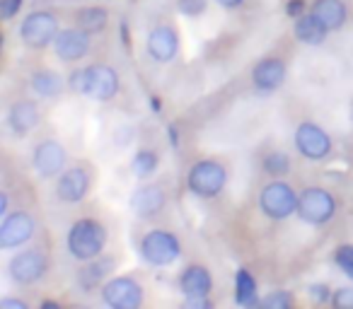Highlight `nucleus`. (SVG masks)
<instances>
[{
	"instance_id": "obj_11",
	"label": "nucleus",
	"mask_w": 353,
	"mask_h": 309,
	"mask_svg": "<svg viewBox=\"0 0 353 309\" xmlns=\"http://www.w3.org/2000/svg\"><path fill=\"white\" fill-rule=\"evenodd\" d=\"M170 193H172L170 184H167L165 179H152V182L145 179V182L131 193L128 206H131L133 215H136L138 220H155V217H160L162 213L167 211V206H170Z\"/></svg>"
},
{
	"instance_id": "obj_28",
	"label": "nucleus",
	"mask_w": 353,
	"mask_h": 309,
	"mask_svg": "<svg viewBox=\"0 0 353 309\" xmlns=\"http://www.w3.org/2000/svg\"><path fill=\"white\" fill-rule=\"evenodd\" d=\"M259 307L264 309H290L295 307V295L288 290H271L259 299Z\"/></svg>"
},
{
	"instance_id": "obj_2",
	"label": "nucleus",
	"mask_w": 353,
	"mask_h": 309,
	"mask_svg": "<svg viewBox=\"0 0 353 309\" xmlns=\"http://www.w3.org/2000/svg\"><path fill=\"white\" fill-rule=\"evenodd\" d=\"M68 89L94 102H112L121 89V75L109 63H90L68 75Z\"/></svg>"
},
{
	"instance_id": "obj_22",
	"label": "nucleus",
	"mask_w": 353,
	"mask_h": 309,
	"mask_svg": "<svg viewBox=\"0 0 353 309\" xmlns=\"http://www.w3.org/2000/svg\"><path fill=\"white\" fill-rule=\"evenodd\" d=\"M310 12L327 27V32H339L348 22V6L343 0H312Z\"/></svg>"
},
{
	"instance_id": "obj_16",
	"label": "nucleus",
	"mask_w": 353,
	"mask_h": 309,
	"mask_svg": "<svg viewBox=\"0 0 353 309\" xmlns=\"http://www.w3.org/2000/svg\"><path fill=\"white\" fill-rule=\"evenodd\" d=\"M145 51L155 63H172L179 54V30L174 22H157L150 27Z\"/></svg>"
},
{
	"instance_id": "obj_8",
	"label": "nucleus",
	"mask_w": 353,
	"mask_h": 309,
	"mask_svg": "<svg viewBox=\"0 0 353 309\" xmlns=\"http://www.w3.org/2000/svg\"><path fill=\"white\" fill-rule=\"evenodd\" d=\"M256 206H259V213L266 220L283 222L293 217L295 211H298V191L285 179H271L259 189Z\"/></svg>"
},
{
	"instance_id": "obj_38",
	"label": "nucleus",
	"mask_w": 353,
	"mask_h": 309,
	"mask_svg": "<svg viewBox=\"0 0 353 309\" xmlns=\"http://www.w3.org/2000/svg\"><path fill=\"white\" fill-rule=\"evenodd\" d=\"M213 3L221 6V8H225V10H237V8L245 6V0H213Z\"/></svg>"
},
{
	"instance_id": "obj_31",
	"label": "nucleus",
	"mask_w": 353,
	"mask_h": 309,
	"mask_svg": "<svg viewBox=\"0 0 353 309\" xmlns=\"http://www.w3.org/2000/svg\"><path fill=\"white\" fill-rule=\"evenodd\" d=\"M334 309H353V288L343 285V288H336L332 292V299H329Z\"/></svg>"
},
{
	"instance_id": "obj_9",
	"label": "nucleus",
	"mask_w": 353,
	"mask_h": 309,
	"mask_svg": "<svg viewBox=\"0 0 353 309\" xmlns=\"http://www.w3.org/2000/svg\"><path fill=\"white\" fill-rule=\"evenodd\" d=\"M339 201L329 189L324 187H305L298 191V211L295 215L312 227H322L336 217Z\"/></svg>"
},
{
	"instance_id": "obj_29",
	"label": "nucleus",
	"mask_w": 353,
	"mask_h": 309,
	"mask_svg": "<svg viewBox=\"0 0 353 309\" xmlns=\"http://www.w3.org/2000/svg\"><path fill=\"white\" fill-rule=\"evenodd\" d=\"M332 261L348 280H353V244H339L332 254Z\"/></svg>"
},
{
	"instance_id": "obj_40",
	"label": "nucleus",
	"mask_w": 353,
	"mask_h": 309,
	"mask_svg": "<svg viewBox=\"0 0 353 309\" xmlns=\"http://www.w3.org/2000/svg\"><path fill=\"white\" fill-rule=\"evenodd\" d=\"M3 46H6V36L0 34V54H3Z\"/></svg>"
},
{
	"instance_id": "obj_37",
	"label": "nucleus",
	"mask_w": 353,
	"mask_h": 309,
	"mask_svg": "<svg viewBox=\"0 0 353 309\" xmlns=\"http://www.w3.org/2000/svg\"><path fill=\"white\" fill-rule=\"evenodd\" d=\"M8 211H10V193H8V189L0 187V220L8 215Z\"/></svg>"
},
{
	"instance_id": "obj_12",
	"label": "nucleus",
	"mask_w": 353,
	"mask_h": 309,
	"mask_svg": "<svg viewBox=\"0 0 353 309\" xmlns=\"http://www.w3.org/2000/svg\"><path fill=\"white\" fill-rule=\"evenodd\" d=\"M61 30L59 15L51 10H32L20 22V41L32 51H41L54 44Z\"/></svg>"
},
{
	"instance_id": "obj_13",
	"label": "nucleus",
	"mask_w": 353,
	"mask_h": 309,
	"mask_svg": "<svg viewBox=\"0 0 353 309\" xmlns=\"http://www.w3.org/2000/svg\"><path fill=\"white\" fill-rule=\"evenodd\" d=\"M99 297L112 309H138L145 302V288L136 275H112L99 288Z\"/></svg>"
},
{
	"instance_id": "obj_39",
	"label": "nucleus",
	"mask_w": 353,
	"mask_h": 309,
	"mask_svg": "<svg viewBox=\"0 0 353 309\" xmlns=\"http://www.w3.org/2000/svg\"><path fill=\"white\" fill-rule=\"evenodd\" d=\"M59 307H61L59 299H44V302H41V309H59Z\"/></svg>"
},
{
	"instance_id": "obj_26",
	"label": "nucleus",
	"mask_w": 353,
	"mask_h": 309,
	"mask_svg": "<svg viewBox=\"0 0 353 309\" xmlns=\"http://www.w3.org/2000/svg\"><path fill=\"white\" fill-rule=\"evenodd\" d=\"M259 283L250 268H237L235 273V302L240 307H259Z\"/></svg>"
},
{
	"instance_id": "obj_14",
	"label": "nucleus",
	"mask_w": 353,
	"mask_h": 309,
	"mask_svg": "<svg viewBox=\"0 0 353 309\" xmlns=\"http://www.w3.org/2000/svg\"><path fill=\"white\" fill-rule=\"evenodd\" d=\"M37 237V217L27 208L8 211L0 220V251H12L30 244Z\"/></svg>"
},
{
	"instance_id": "obj_10",
	"label": "nucleus",
	"mask_w": 353,
	"mask_h": 309,
	"mask_svg": "<svg viewBox=\"0 0 353 309\" xmlns=\"http://www.w3.org/2000/svg\"><path fill=\"white\" fill-rule=\"evenodd\" d=\"M293 145L300 158L307 162H324L334 152L332 136L317 121H300L293 133Z\"/></svg>"
},
{
	"instance_id": "obj_33",
	"label": "nucleus",
	"mask_w": 353,
	"mask_h": 309,
	"mask_svg": "<svg viewBox=\"0 0 353 309\" xmlns=\"http://www.w3.org/2000/svg\"><path fill=\"white\" fill-rule=\"evenodd\" d=\"M22 6H25V0H0V20L8 22L12 17H17Z\"/></svg>"
},
{
	"instance_id": "obj_6",
	"label": "nucleus",
	"mask_w": 353,
	"mask_h": 309,
	"mask_svg": "<svg viewBox=\"0 0 353 309\" xmlns=\"http://www.w3.org/2000/svg\"><path fill=\"white\" fill-rule=\"evenodd\" d=\"M182 239L170 227H150L148 232H143L141 242H138L141 259L155 268H167V266L176 264L182 259Z\"/></svg>"
},
{
	"instance_id": "obj_24",
	"label": "nucleus",
	"mask_w": 353,
	"mask_h": 309,
	"mask_svg": "<svg viewBox=\"0 0 353 309\" xmlns=\"http://www.w3.org/2000/svg\"><path fill=\"white\" fill-rule=\"evenodd\" d=\"M293 36L305 46H322L324 41H327L329 32H327V27L307 10L293 20Z\"/></svg>"
},
{
	"instance_id": "obj_15",
	"label": "nucleus",
	"mask_w": 353,
	"mask_h": 309,
	"mask_svg": "<svg viewBox=\"0 0 353 309\" xmlns=\"http://www.w3.org/2000/svg\"><path fill=\"white\" fill-rule=\"evenodd\" d=\"M250 78H252V87H254L256 92L271 94L285 85V78H288V63H285V58L279 54L261 56V58L252 65Z\"/></svg>"
},
{
	"instance_id": "obj_25",
	"label": "nucleus",
	"mask_w": 353,
	"mask_h": 309,
	"mask_svg": "<svg viewBox=\"0 0 353 309\" xmlns=\"http://www.w3.org/2000/svg\"><path fill=\"white\" fill-rule=\"evenodd\" d=\"M259 167L269 179H285L293 169V160L283 147H266L259 155Z\"/></svg>"
},
{
	"instance_id": "obj_4",
	"label": "nucleus",
	"mask_w": 353,
	"mask_h": 309,
	"mask_svg": "<svg viewBox=\"0 0 353 309\" xmlns=\"http://www.w3.org/2000/svg\"><path fill=\"white\" fill-rule=\"evenodd\" d=\"M54 182V198L61 206H80L97 182V169L88 160H75L68 162V167Z\"/></svg>"
},
{
	"instance_id": "obj_5",
	"label": "nucleus",
	"mask_w": 353,
	"mask_h": 309,
	"mask_svg": "<svg viewBox=\"0 0 353 309\" xmlns=\"http://www.w3.org/2000/svg\"><path fill=\"white\" fill-rule=\"evenodd\" d=\"M49 270H51V254L41 244L20 246V251L12 254L10 261H8V278L17 288L39 285L49 275Z\"/></svg>"
},
{
	"instance_id": "obj_18",
	"label": "nucleus",
	"mask_w": 353,
	"mask_h": 309,
	"mask_svg": "<svg viewBox=\"0 0 353 309\" xmlns=\"http://www.w3.org/2000/svg\"><path fill=\"white\" fill-rule=\"evenodd\" d=\"M8 128L15 138H27L41 126V107L37 104V99L32 97H20L10 104L8 109Z\"/></svg>"
},
{
	"instance_id": "obj_34",
	"label": "nucleus",
	"mask_w": 353,
	"mask_h": 309,
	"mask_svg": "<svg viewBox=\"0 0 353 309\" xmlns=\"http://www.w3.org/2000/svg\"><path fill=\"white\" fill-rule=\"evenodd\" d=\"M303 12H307V3H305V0H288V3H285V15L293 17V20L303 15Z\"/></svg>"
},
{
	"instance_id": "obj_3",
	"label": "nucleus",
	"mask_w": 353,
	"mask_h": 309,
	"mask_svg": "<svg viewBox=\"0 0 353 309\" xmlns=\"http://www.w3.org/2000/svg\"><path fill=\"white\" fill-rule=\"evenodd\" d=\"M230 169L221 158H201L187 169V191L201 201H216L228 187Z\"/></svg>"
},
{
	"instance_id": "obj_32",
	"label": "nucleus",
	"mask_w": 353,
	"mask_h": 309,
	"mask_svg": "<svg viewBox=\"0 0 353 309\" xmlns=\"http://www.w3.org/2000/svg\"><path fill=\"white\" fill-rule=\"evenodd\" d=\"M332 292H334V290L329 288L327 283H312L307 288L310 299H312V302H317V304H327L329 299H332Z\"/></svg>"
},
{
	"instance_id": "obj_27",
	"label": "nucleus",
	"mask_w": 353,
	"mask_h": 309,
	"mask_svg": "<svg viewBox=\"0 0 353 309\" xmlns=\"http://www.w3.org/2000/svg\"><path fill=\"white\" fill-rule=\"evenodd\" d=\"M73 20H75V25L83 27L85 32L94 34V32H102L104 27L109 25V10L102 6H88V8H80L73 15Z\"/></svg>"
},
{
	"instance_id": "obj_30",
	"label": "nucleus",
	"mask_w": 353,
	"mask_h": 309,
	"mask_svg": "<svg viewBox=\"0 0 353 309\" xmlns=\"http://www.w3.org/2000/svg\"><path fill=\"white\" fill-rule=\"evenodd\" d=\"M208 8V0H176V10L184 17H201Z\"/></svg>"
},
{
	"instance_id": "obj_1",
	"label": "nucleus",
	"mask_w": 353,
	"mask_h": 309,
	"mask_svg": "<svg viewBox=\"0 0 353 309\" xmlns=\"http://www.w3.org/2000/svg\"><path fill=\"white\" fill-rule=\"evenodd\" d=\"M65 251L73 261L85 264L104 254L109 244V227L99 215H78L65 227Z\"/></svg>"
},
{
	"instance_id": "obj_35",
	"label": "nucleus",
	"mask_w": 353,
	"mask_h": 309,
	"mask_svg": "<svg viewBox=\"0 0 353 309\" xmlns=\"http://www.w3.org/2000/svg\"><path fill=\"white\" fill-rule=\"evenodd\" d=\"M184 307H189V309H211L213 299L211 297H184Z\"/></svg>"
},
{
	"instance_id": "obj_7",
	"label": "nucleus",
	"mask_w": 353,
	"mask_h": 309,
	"mask_svg": "<svg viewBox=\"0 0 353 309\" xmlns=\"http://www.w3.org/2000/svg\"><path fill=\"white\" fill-rule=\"evenodd\" d=\"M68 147L56 133H44L34 140L30 150V167L44 182H54L68 167Z\"/></svg>"
},
{
	"instance_id": "obj_20",
	"label": "nucleus",
	"mask_w": 353,
	"mask_h": 309,
	"mask_svg": "<svg viewBox=\"0 0 353 309\" xmlns=\"http://www.w3.org/2000/svg\"><path fill=\"white\" fill-rule=\"evenodd\" d=\"M117 264L119 261L114 259V256H104V254H99L97 259L85 261L78 268V273H75V285H78V290L80 292H94V290H99L114 275Z\"/></svg>"
},
{
	"instance_id": "obj_21",
	"label": "nucleus",
	"mask_w": 353,
	"mask_h": 309,
	"mask_svg": "<svg viewBox=\"0 0 353 309\" xmlns=\"http://www.w3.org/2000/svg\"><path fill=\"white\" fill-rule=\"evenodd\" d=\"M27 85H30V92L34 94L37 99L51 102V99H59L61 94L65 92L68 80H65L59 70L49 68V65H39V68H34L27 75Z\"/></svg>"
},
{
	"instance_id": "obj_19",
	"label": "nucleus",
	"mask_w": 353,
	"mask_h": 309,
	"mask_svg": "<svg viewBox=\"0 0 353 309\" xmlns=\"http://www.w3.org/2000/svg\"><path fill=\"white\" fill-rule=\"evenodd\" d=\"M176 285H179V292L184 297H211L213 288H216V280H213V273L206 264L192 261V264H187L179 270Z\"/></svg>"
},
{
	"instance_id": "obj_41",
	"label": "nucleus",
	"mask_w": 353,
	"mask_h": 309,
	"mask_svg": "<svg viewBox=\"0 0 353 309\" xmlns=\"http://www.w3.org/2000/svg\"><path fill=\"white\" fill-rule=\"evenodd\" d=\"M351 121H353V111H351Z\"/></svg>"
},
{
	"instance_id": "obj_23",
	"label": "nucleus",
	"mask_w": 353,
	"mask_h": 309,
	"mask_svg": "<svg viewBox=\"0 0 353 309\" xmlns=\"http://www.w3.org/2000/svg\"><path fill=\"white\" fill-rule=\"evenodd\" d=\"M160 162H162L160 145H155V142H145V145H141L136 152H133V158H131L133 177L141 179V182L152 179L157 169H160Z\"/></svg>"
},
{
	"instance_id": "obj_17",
	"label": "nucleus",
	"mask_w": 353,
	"mask_h": 309,
	"mask_svg": "<svg viewBox=\"0 0 353 309\" xmlns=\"http://www.w3.org/2000/svg\"><path fill=\"white\" fill-rule=\"evenodd\" d=\"M51 46H54V54L59 61H63V63H78L92 49V34L78 25L61 27Z\"/></svg>"
},
{
	"instance_id": "obj_36",
	"label": "nucleus",
	"mask_w": 353,
	"mask_h": 309,
	"mask_svg": "<svg viewBox=\"0 0 353 309\" xmlns=\"http://www.w3.org/2000/svg\"><path fill=\"white\" fill-rule=\"evenodd\" d=\"M0 309H30V302L22 297H3L0 299Z\"/></svg>"
}]
</instances>
